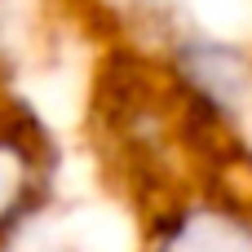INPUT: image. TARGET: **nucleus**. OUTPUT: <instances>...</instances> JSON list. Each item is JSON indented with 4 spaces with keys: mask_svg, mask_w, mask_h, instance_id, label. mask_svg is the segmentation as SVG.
<instances>
[{
    "mask_svg": "<svg viewBox=\"0 0 252 252\" xmlns=\"http://www.w3.org/2000/svg\"><path fill=\"white\" fill-rule=\"evenodd\" d=\"M35 195V159L13 137H0V230L22 221Z\"/></svg>",
    "mask_w": 252,
    "mask_h": 252,
    "instance_id": "2",
    "label": "nucleus"
},
{
    "mask_svg": "<svg viewBox=\"0 0 252 252\" xmlns=\"http://www.w3.org/2000/svg\"><path fill=\"white\" fill-rule=\"evenodd\" d=\"M159 252H252V226L221 208H195L164 235Z\"/></svg>",
    "mask_w": 252,
    "mask_h": 252,
    "instance_id": "1",
    "label": "nucleus"
}]
</instances>
